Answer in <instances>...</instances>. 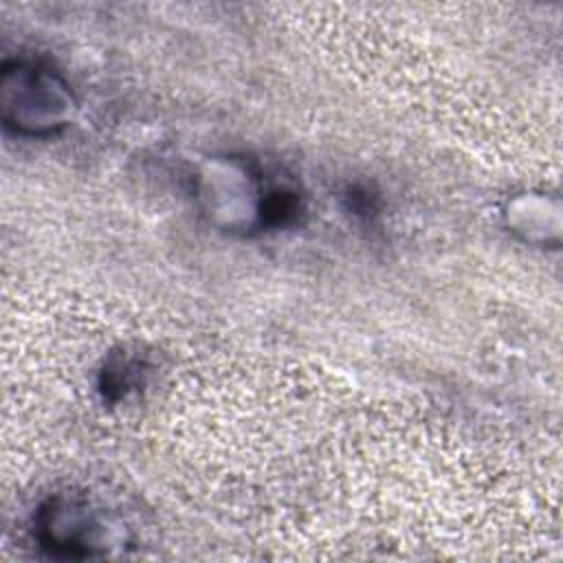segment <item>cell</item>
<instances>
[{
    "label": "cell",
    "mask_w": 563,
    "mask_h": 563,
    "mask_svg": "<svg viewBox=\"0 0 563 563\" xmlns=\"http://www.w3.org/2000/svg\"><path fill=\"white\" fill-rule=\"evenodd\" d=\"M139 380H141V363L130 356H117L103 369L101 389L110 398H121L130 389H134Z\"/></svg>",
    "instance_id": "obj_3"
},
{
    "label": "cell",
    "mask_w": 563,
    "mask_h": 563,
    "mask_svg": "<svg viewBox=\"0 0 563 563\" xmlns=\"http://www.w3.org/2000/svg\"><path fill=\"white\" fill-rule=\"evenodd\" d=\"M0 110L15 134L51 136L73 121L75 97L53 66L13 59L2 66Z\"/></svg>",
    "instance_id": "obj_1"
},
{
    "label": "cell",
    "mask_w": 563,
    "mask_h": 563,
    "mask_svg": "<svg viewBox=\"0 0 563 563\" xmlns=\"http://www.w3.org/2000/svg\"><path fill=\"white\" fill-rule=\"evenodd\" d=\"M114 523L106 508L84 493H57L35 512L33 534L42 550L59 559H86L110 545Z\"/></svg>",
    "instance_id": "obj_2"
}]
</instances>
